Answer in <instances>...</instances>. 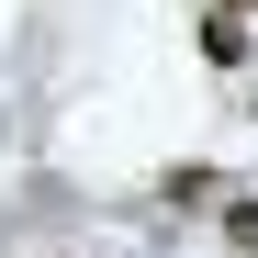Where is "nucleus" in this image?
Here are the masks:
<instances>
[{
    "label": "nucleus",
    "instance_id": "f257e3e1",
    "mask_svg": "<svg viewBox=\"0 0 258 258\" xmlns=\"http://www.w3.org/2000/svg\"><path fill=\"white\" fill-rule=\"evenodd\" d=\"M202 56H213V68H236V56H247V34H236V12H202Z\"/></svg>",
    "mask_w": 258,
    "mask_h": 258
},
{
    "label": "nucleus",
    "instance_id": "f03ea898",
    "mask_svg": "<svg viewBox=\"0 0 258 258\" xmlns=\"http://www.w3.org/2000/svg\"><path fill=\"white\" fill-rule=\"evenodd\" d=\"M225 247H236V258H258V202H225Z\"/></svg>",
    "mask_w": 258,
    "mask_h": 258
},
{
    "label": "nucleus",
    "instance_id": "7ed1b4c3",
    "mask_svg": "<svg viewBox=\"0 0 258 258\" xmlns=\"http://www.w3.org/2000/svg\"><path fill=\"white\" fill-rule=\"evenodd\" d=\"M213 12H247V0H213Z\"/></svg>",
    "mask_w": 258,
    "mask_h": 258
}]
</instances>
